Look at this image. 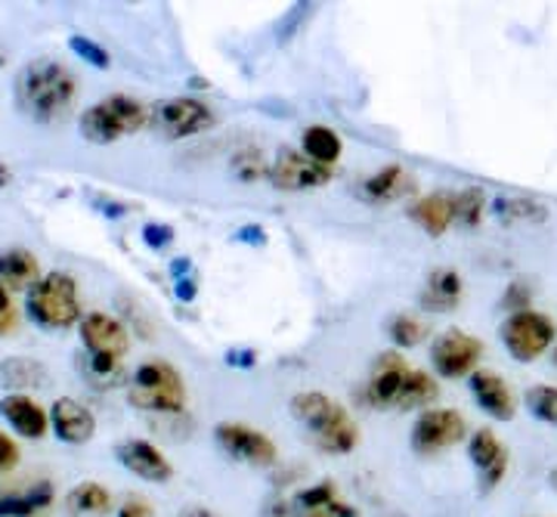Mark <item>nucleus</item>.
I'll return each mask as SVG.
<instances>
[{
  "mask_svg": "<svg viewBox=\"0 0 557 517\" xmlns=\"http://www.w3.org/2000/svg\"><path fill=\"white\" fill-rule=\"evenodd\" d=\"M16 465H20V446L0 431V475L13 471Z\"/></svg>",
  "mask_w": 557,
  "mask_h": 517,
  "instance_id": "58836bf2",
  "label": "nucleus"
},
{
  "mask_svg": "<svg viewBox=\"0 0 557 517\" xmlns=\"http://www.w3.org/2000/svg\"><path fill=\"white\" fill-rule=\"evenodd\" d=\"M183 517H218V515H211V512H205V508H186Z\"/></svg>",
  "mask_w": 557,
  "mask_h": 517,
  "instance_id": "49530a36",
  "label": "nucleus"
},
{
  "mask_svg": "<svg viewBox=\"0 0 557 517\" xmlns=\"http://www.w3.org/2000/svg\"><path fill=\"white\" fill-rule=\"evenodd\" d=\"M483 357V344L461 329H446L431 344V362L443 379H465L474 372L478 359Z\"/></svg>",
  "mask_w": 557,
  "mask_h": 517,
  "instance_id": "9b49d317",
  "label": "nucleus"
},
{
  "mask_svg": "<svg viewBox=\"0 0 557 517\" xmlns=\"http://www.w3.org/2000/svg\"><path fill=\"white\" fill-rule=\"evenodd\" d=\"M50 428L53 434L69 446H84L97 434V418L94 413L72 397H60L50 409Z\"/></svg>",
  "mask_w": 557,
  "mask_h": 517,
  "instance_id": "2eb2a0df",
  "label": "nucleus"
},
{
  "mask_svg": "<svg viewBox=\"0 0 557 517\" xmlns=\"http://www.w3.org/2000/svg\"><path fill=\"white\" fill-rule=\"evenodd\" d=\"M548 483L555 487V493H557V465H555V468H552V475H548Z\"/></svg>",
  "mask_w": 557,
  "mask_h": 517,
  "instance_id": "de8ad7c7",
  "label": "nucleus"
},
{
  "mask_svg": "<svg viewBox=\"0 0 557 517\" xmlns=\"http://www.w3.org/2000/svg\"><path fill=\"white\" fill-rule=\"evenodd\" d=\"M10 180H13V174H10V168H7V164L0 161V189H3V186H10Z\"/></svg>",
  "mask_w": 557,
  "mask_h": 517,
  "instance_id": "a18cd8bd",
  "label": "nucleus"
},
{
  "mask_svg": "<svg viewBox=\"0 0 557 517\" xmlns=\"http://www.w3.org/2000/svg\"><path fill=\"white\" fill-rule=\"evenodd\" d=\"M119 307H121V310H124V313H127V322H134V329H137L143 338H149V335H152V325H149V317H146V310L139 307L137 300H134V298H131V300L119 298Z\"/></svg>",
  "mask_w": 557,
  "mask_h": 517,
  "instance_id": "c9c22d12",
  "label": "nucleus"
},
{
  "mask_svg": "<svg viewBox=\"0 0 557 517\" xmlns=\"http://www.w3.org/2000/svg\"><path fill=\"white\" fill-rule=\"evenodd\" d=\"M81 341H84V350L87 354H97V357H112L121 359L131 347V332L121 325L115 317H106V313H87L78 322Z\"/></svg>",
  "mask_w": 557,
  "mask_h": 517,
  "instance_id": "ddd939ff",
  "label": "nucleus"
},
{
  "mask_svg": "<svg viewBox=\"0 0 557 517\" xmlns=\"http://www.w3.org/2000/svg\"><path fill=\"white\" fill-rule=\"evenodd\" d=\"M25 310L35 325L47 329V332H65L81 322V300L75 279L62 270H53L28 292L25 298Z\"/></svg>",
  "mask_w": 557,
  "mask_h": 517,
  "instance_id": "20e7f679",
  "label": "nucleus"
},
{
  "mask_svg": "<svg viewBox=\"0 0 557 517\" xmlns=\"http://www.w3.org/2000/svg\"><path fill=\"white\" fill-rule=\"evenodd\" d=\"M143 242H146L149 248L161 251V248H168V245L174 242V230H171L168 223H146V226H143Z\"/></svg>",
  "mask_w": 557,
  "mask_h": 517,
  "instance_id": "f704fd0d",
  "label": "nucleus"
},
{
  "mask_svg": "<svg viewBox=\"0 0 557 517\" xmlns=\"http://www.w3.org/2000/svg\"><path fill=\"white\" fill-rule=\"evenodd\" d=\"M440 397L437 381L421 369H409L399 354H381L362 387V399L379 409H418Z\"/></svg>",
  "mask_w": 557,
  "mask_h": 517,
  "instance_id": "f03ea898",
  "label": "nucleus"
},
{
  "mask_svg": "<svg viewBox=\"0 0 557 517\" xmlns=\"http://www.w3.org/2000/svg\"><path fill=\"white\" fill-rule=\"evenodd\" d=\"M78 97V81L60 60L40 57L22 65L16 78V106L28 121L53 124L65 119Z\"/></svg>",
  "mask_w": 557,
  "mask_h": 517,
  "instance_id": "f257e3e1",
  "label": "nucleus"
},
{
  "mask_svg": "<svg viewBox=\"0 0 557 517\" xmlns=\"http://www.w3.org/2000/svg\"><path fill=\"white\" fill-rule=\"evenodd\" d=\"M69 47H72V53H75L81 62H87V65H94V69H109V65H112L109 50H106L102 44H97L94 38L72 35V38H69Z\"/></svg>",
  "mask_w": 557,
  "mask_h": 517,
  "instance_id": "473e14b6",
  "label": "nucleus"
},
{
  "mask_svg": "<svg viewBox=\"0 0 557 517\" xmlns=\"http://www.w3.org/2000/svg\"><path fill=\"white\" fill-rule=\"evenodd\" d=\"M409 218L418 223L428 236H443L456 218H453V193H431V196H421L412 201L409 208Z\"/></svg>",
  "mask_w": 557,
  "mask_h": 517,
  "instance_id": "412c9836",
  "label": "nucleus"
},
{
  "mask_svg": "<svg viewBox=\"0 0 557 517\" xmlns=\"http://www.w3.org/2000/svg\"><path fill=\"white\" fill-rule=\"evenodd\" d=\"M214 112L201 100L193 97H174V100H161L149 112V127L161 139H186L196 137L201 131L214 127Z\"/></svg>",
  "mask_w": 557,
  "mask_h": 517,
  "instance_id": "0eeeda50",
  "label": "nucleus"
},
{
  "mask_svg": "<svg viewBox=\"0 0 557 517\" xmlns=\"http://www.w3.org/2000/svg\"><path fill=\"white\" fill-rule=\"evenodd\" d=\"M65 508L72 515H106L112 508V496H109V490L102 483L87 480V483H78V487L69 490Z\"/></svg>",
  "mask_w": 557,
  "mask_h": 517,
  "instance_id": "cd10ccee",
  "label": "nucleus"
},
{
  "mask_svg": "<svg viewBox=\"0 0 557 517\" xmlns=\"http://www.w3.org/2000/svg\"><path fill=\"white\" fill-rule=\"evenodd\" d=\"M502 307H508L511 313L530 310V288H527L523 282H511V285H508V295L502 298Z\"/></svg>",
  "mask_w": 557,
  "mask_h": 517,
  "instance_id": "4c0bfd02",
  "label": "nucleus"
},
{
  "mask_svg": "<svg viewBox=\"0 0 557 517\" xmlns=\"http://www.w3.org/2000/svg\"><path fill=\"white\" fill-rule=\"evenodd\" d=\"M3 62H7V60H3V53H0V69H3Z\"/></svg>",
  "mask_w": 557,
  "mask_h": 517,
  "instance_id": "09e8293b",
  "label": "nucleus"
},
{
  "mask_svg": "<svg viewBox=\"0 0 557 517\" xmlns=\"http://www.w3.org/2000/svg\"><path fill=\"white\" fill-rule=\"evenodd\" d=\"M78 376L94 391H112L115 384L124 381V369H121V359H112V357H97V354H87L84 350V357L78 354Z\"/></svg>",
  "mask_w": 557,
  "mask_h": 517,
  "instance_id": "bb28decb",
  "label": "nucleus"
},
{
  "mask_svg": "<svg viewBox=\"0 0 557 517\" xmlns=\"http://www.w3.org/2000/svg\"><path fill=\"white\" fill-rule=\"evenodd\" d=\"M496 214L508 223H523V220H533V223H542L548 218V208L536 199H523V196H511V199H498L496 201Z\"/></svg>",
  "mask_w": 557,
  "mask_h": 517,
  "instance_id": "c85d7f7f",
  "label": "nucleus"
},
{
  "mask_svg": "<svg viewBox=\"0 0 557 517\" xmlns=\"http://www.w3.org/2000/svg\"><path fill=\"white\" fill-rule=\"evenodd\" d=\"M214 440L218 446L226 453V456L239 458V461H248L255 468H273L276 465V446L273 440L267 438L263 431H255L248 424H239V421H220L214 428Z\"/></svg>",
  "mask_w": 557,
  "mask_h": 517,
  "instance_id": "9d476101",
  "label": "nucleus"
},
{
  "mask_svg": "<svg viewBox=\"0 0 557 517\" xmlns=\"http://www.w3.org/2000/svg\"><path fill=\"white\" fill-rule=\"evenodd\" d=\"M527 409H530L539 421L557 428V387H552V384H536V387H530V391H527Z\"/></svg>",
  "mask_w": 557,
  "mask_h": 517,
  "instance_id": "2f4dec72",
  "label": "nucleus"
},
{
  "mask_svg": "<svg viewBox=\"0 0 557 517\" xmlns=\"http://www.w3.org/2000/svg\"><path fill=\"white\" fill-rule=\"evenodd\" d=\"M555 366H557V344H555Z\"/></svg>",
  "mask_w": 557,
  "mask_h": 517,
  "instance_id": "8fccbe9b",
  "label": "nucleus"
},
{
  "mask_svg": "<svg viewBox=\"0 0 557 517\" xmlns=\"http://www.w3.org/2000/svg\"><path fill=\"white\" fill-rule=\"evenodd\" d=\"M409 193H416V177L403 164H387L362 183L366 201H397Z\"/></svg>",
  "mask_w": 557,
  "mask_h": 517,
  "instance_id": "4be33fe9",
  "label": "nucleus"
},
{
  "mask_svg": "<svg viewBox=\"0 0 557 517\" xmlns=\"http://www.w3.org/2000/svg\"><path fill=\"white\" fill-rule=\"evenodd\" d=\"M174 292H177L180 300H193L196 298V279L186 276V279H177V285H174Z\"/></svg>",
  "mask_w": 557,
  "mask_h": 517,
  "instance_id": "79ce46f5",
  "label": "nucleus"
},
{
  "mask_svg": "<svg viewBox=\"0 0 557 517\" xmlns=\"http://www.w3.org/2000/svg\"><path fill=\"white\" fill-rule=\"evenodd\" d=\"M461 292H465V282L458 276L453 267H440L434 270L428 282H424V288H421V295H418V304L428 310V313H449V310H456L458 300H461Z\"/></svg>",
  "mask_w": 557,
  "mask_h": 517,
  "instance_id": "6ab92c4d",
  "label": "nucleus"
},
{
  "mask_svg": "<svg viewBox=\"0 0 557 517\" xmlns=\"http://www.w3.org/2000/svg\"><path fill=\"white\" fill-rule=\"evenodd\" d=\"M233 174L242 183H255V180L270 174V164L263 161L258 149H242V152H236V159H233Z\"/></svg>",
  "mask_w": 557,
  "mask_h": 517,
  "instance_id": "72a5a7b5",
  "label": "nucleus"
},
{
  "mask_svg": "<svg viewBox=\"0 0 557 517\" xmlns=\"http://www.w3.org/2000/svg\"><path fill=\"white\" fill-rule=\"evenodd\" d=\"M300 149H304V156H307L310 161H317V164H322V168H332V164L341 159L344 143H341V137L332 131V127H325V124H313V127H307V131H304V137H300Z\"/></svg>",
  "mask_w": 557,
  "mask_h": 517,
  "instance_id": "a878e982",
  "label": "nucleus"
},
{
  "mask_svg": "<svg viewBox=\"0 0 557 517\" xmlns=\"http://www.w3.org/2000/svg\"><path fill=\"white\" fill-rule=\"evenodd\" d=\"M40 282V263L25 248H3L0 251V285L7 292H32Z\"/></svg>",
  "mask_w": 557,
  "mask_h": 517,
  "instance_id": "aec40b11",
  "label": "nucleus"
},
{
  "mask_svg": "<svg viewBox=\"0 0 557 517\" xmlns=\"http://www.w3.org/2000/svg\"><path fill=\"white\" fill-rule=\"evenodd\" d=\"M387 335L399 347H416L428 338V322L421 317H412V313H397L387 322Z\"/></svg>",
  "mask_w": 557,
  "mask_h": 517,
  "instance_id": "7c9ffc66",
  "label": "nucleus"
},
{
  "mask_svg": "<svg viewBox=\"0 0 557 517\" xmlns=\"http://www.w3.org/2000/svg\"><path fill=\"white\" fill-rule=\"evenodd\" d=\"M119 517H152V508L143 498H127L119 508Z\"/></svg>",
  "mask_w": 557,
  "mask_h": 517,
  "instance_id": "ea45409f",
  "label": "nucleus"
},
{
  "mask_svg": "<svg viewBox=\"0 0 557 517\" xmlns=\"http://www.w3.org/2000/svg\"><path fill=\"white\" fill-rule=\"evenodd\" d=\"M149 124V112L146 106L124 94L106 97V100L94 102L90 109H84L78 119L81 137L94 146H109L121 137H131Z\"/></svg>",
  "mask_w": 557,
  "mask_h": 517,
  "instance_id": "39448f33",
  "label": "nucleus"
},
{
  "mask_svg": "<svg viewBox=\"0 0 557 517\" xmlns=\"http://www.w3.org/2000/svg\"><path fill=\"white\" fill-rule=\"evenodd\" d=\"M53 505V487L35 483L25 493H0V517H32Z\"/></svg>",
  "mask_w": 557,
  "mask_h": 517,
  "instance_id": "393cba45",
  "label": "nucleus"
},
{
  "mask_svg": "<svg viewBox=\"0 0 557 517\" xmlns=\"http://www.w3.org/2000/svg\"><path fill=\"white\" fill-rule=\"evenodd\" d=\"M292 416L313 434L322 453H332V456L354 453L359 440L357 424L335 399L317 394V391H304L298 397H292Z\"/></svg>",
  "mask_w": 557,
  "mask_h": 517,
  "instance_id": "7ed1b4c3",
  "label": "nucleus"
},
{
  "mask_svg": "<svg viewBox=\"0 0 557 517\" xmlns=\"http://www.w3.org/2000/svg\"><path fill=\"white\" fill-rule=\"evenodd\" d=\"M471 394H474V403H478L483 413H490L493 418H502V421H511L515 418V394L505 381L498 379L496 372H474L471 376Z\"/></svg>",
  "mask_w": 557,
  "mask_h": 517,
  "instance_id": "a211bd4d",
  "label": "nucleus"
},
{
  "mask_svg": "<svg viewBox=\"0 0 557 517\" xmlns=\"http://www.w3.org/2000/svg\"><path fill=\"white\" fill-rule=\"evenodd\" d=\"M16 329V304H13V295L0 285V338L10 335Z\"/></svg>",
  "mask_w": 557,
  "mask_h": 517,
  "instance_id": "e433bc0d",
  "label": "nucleus"
},
{
  "mask_svg": "<svg viewBox=\"0 0 557 517\" xmlns=\"http://www.w3.org/2000/svg\"><path fill=\"white\" fill-rule=\"evenodd\" d=\"M270 183L282 193H304V189H317L325 186L335 177V168H322L317 161H310L304 152H282L270 164Z\"/></svg>",
  "mask_w": 557,
  "mask_h": 517,
  "instance_id": "f8f14e48",
  "label": "nucleus"
},
{
  "mask_svg": "<svg viewBox=\"0 0 557 517\" xmlns=\"http://www.w3.org/2000/svg\"><path fill=\"white\" fill-rule=\"evenodd\" d=\"M131 406L146 413H183L186 406V384L168 359H146L131 376L127 387Z\"/></svg>",
  "mask_w": 557,
  "mask_h": 517,
  "instance_id": "423d86ee",
  "label": "nucleus"
},
{
  "mask_svg": "<svg viewBox=\"0 0 557 517\" xmlns=\"http://www.w3.org/2000/svg\"><path fill=\"white\" fill-rule=\"evenodd\" d=\"M483 208H486V193L480 186L458 189L453 196V218L461 226H478L480 218H483Z\"/></svg>",
  "mask_w": 557,
  "mask_h": 517,
  "instance_id": "c756f323",
  "label": "nucleus"
},
{
  "mask_svg": "<svg viewBox=\"0 0 557 517\" xmlns=\"http://www.w3.org/2000/svg\"><path fill=\"white\" fill-rule=\"evenodd\" d=\"M468 434V424L465 416L456 409H424L412 424V450L418 456H434L440 450H449L456 446L458 440H465Z\"/></svg>",
  "mask_w": 557,
  "mask_h": 517,
  "instance_id": "1a4fd4ad",
  "label": "nucleus"
},
{
  "mask_svg": "<svg viewBox=\"0 0 557 517\" xmlns=\"http://www.w3.org/2000/svg\"><path fill=\"white\" fill-rule=\"evenodd\" d=\"M171 273H174V279L193 276V260H189V258H177V260H174V263H171Z\"/></svg>",
  "mask_w": 557,
  "mask_h": 517,
  "instance_id": "c03bdc74",
  "label": "nucleus"
},
{
  "mask_svg": "<svg viewBox=\"0 0 557 517\" xmlns=\"http://www.w3.org/2000/svg\"><path fill=\"white\" fill-rule=\"evenodd\" d=\"M226 362L236 369H251L258 362V354L255 350H226Z\"/></svg>",
  "mask_w": 557,
  "mask_h": 517,
  "instance_id": "a19ab883",
  "label": "nucleus"
},
{
  "mask_svg": "<svg viewBox=\"0 0 557 517\" xmlns=\"http://www.w3.org/2000/svg\"><path fill=\"white\" fill-rule=\"evenodd\" d=\"M0 384L7 391H40L50 384V372L38 359L28 357H10L0 362Z\"/></svg>",
  "mask_w": 557,
  "mask_h": 517,
  "instance_id": "b1692460",
  "label": "nucleus"
},
{
  "mask_svg": "<svg viewBox=\"0 0 557 517\" xmlns=\"http://www.w3.org/2000/svg\"><path fill=\"white\" fill-rule=\"evenodd\" d=\"M295 517H357V512L335 496L332 483H317V487H307L298 493Z\"/></svg>",
  "mask_w": 557,
  "mask_h": 517,
  "instance_id": "5701e85b",
  "label": "nucleus"
},
{
  "mask_svg": "<svg viewBox=\"0 0 557 517\" xmlns=\"http://www.w3.org/2000/svg\"><path fill=\"white\" fill-rule=\"evenodd\" d=\"M0 416L25 440H40L50 428V416L44 413L38 399H32L28 394H7L0 399Z\"/></svg>",
  "mask_w": 557,
  "mask_h": 517,
  "instance_id": "f3484780",
  "label": "nucleus"
},
{
  "mask_svg": "<svg viewBox=\"0 0 557 517\" xmlns=\"http://www.w3.org/2000/svg\"><path fill=\"white\" fill-rule=\"evenodd\" d=\"M236 239H251L248 245H263V242H267V233H263L260 226H242L239 233H236Z\"/></svg>",
  "mask_w": 557,
  "mask_h": 517,
  "instance_id": "37998d69",
  "label": "nucleus"
},
{
  "mask_svg": "<svg viewBox=\"0 0 557 517\" xmlns=\"http://www.w3.org/2000/svg\"><path fill=\"white\" fill-rule=\"evenodd\" d=\"M115 458L124 471H131L134 478L146 480V483H164L174 478V465L146 440H121L115 446Z\"/></svg>",
  "mask_w": 557,
  "mask_h": 517,
  "instance_id": "4468645a",
  "label": "nucleus"
},
{
  "mask_svg": "<svg viewBox=\"0 0 557 517\" xmlns=\"http://www.w3.org/2000/svg\"><path fill=\"white\" fill-rule=\"evenodd\" d=\"M468 456L478 468L483 493H490L493 487L502 483L505 471H508V453H505V446L498 443V438L490 428H480L478 434L468 440Z\"/></svg>",
  "mask_w": 557,
  "mask_h": 517,
  "instance_id": "dca6fc26",
  "label": "nucleus"
},
{
  "mask_svg": "<svg viewBox=\"0 0 557 517\" xmlns=\"http://www.w3.org/2000/svg\"><path fill=\"white\" fill-rule=\"evenodd\" d=\"M498 335H502V344L511 357L520 359V362H530L552 347L555 322L545 313H536V310H520V313H511L502 322Z\"/></svg>",
  "mask_w": 557,
  "mask_h": 517,
  "instance_id": "6e6552de",
  "label": "nucleus"
}]
</instances>
